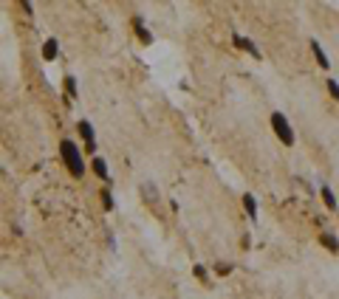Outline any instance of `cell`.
<instances>
[{
    "label": "cell",
    "instance_id": "6da1fadb",
    "mask_svg": "<svg viewBox=\"0 0 339 299\" xmlns=\"http://www.w3.org/2000/svg\"><path fill=\"white\" fill-rule=\"evenodd\" d=\"M59 158H62L65 170L74 175V178H82V175H85V158H82V150H79L77 141L62 138V141H59Z\"/></svg>",
    "mask_w": 339,
    "mask_h": 299
},
{
    "label": "cell",
    "instance_id": "7a4b0ae2",
    "mask_svg": "<svg viewBox=\"0 0 339 299\" xmlns=\"http://www.w3.org/2000/svg\"><path fill=\"white\" fill-rule=\"evenodd\" d=\"M269 122H271V130H274V136L280 138V141L285 144V147H294V144H297V136H294V127H291V122L285 119V113L274 110Z\"/></svg>",
    "mask_w": 339,
    "mask_h": 299
},
{
    "label": "cell",
    "instance_id": "3957f363",
    "mask_svg": "<svg viewBox=\"0 0 339 299\" xmlns=\"http://www.w3.org/2000/svg\"><path fill=\"white\" fill-rule=\"evenodd\" d=\"M77 127H79V136H82V141H85V152H88V155H96V133H93V125L82 119Z\"/></svg>",
    "mask_w": 339,
    "mask_h": 299
},
{
    "label": "cell",
    "instance_id": "277c9868",
    "mask_svg": "<svg viewBox=\"0 0 339 299\" xmlns=\"http://www.w3.org/2000/svg\"><path fill=\"white\" fill-rule=\"evenodd\" d=\"M232 43H235V48H240V51H246L252 59H263V54H260V48L249 40V37H243V34H232Z\"/></svg>",
    "mask_w": 339,
    "mask_h": 299
},
{
    "label": "cell",
    "instance_id": "5b68a950",
    "mask_svg": "<svg viewBox=\"0 0 339 299\" xmlns=\"http://www.w3.org/2000/svg\"><path fill=\"white\" fill-rule=\"evenodd\" d=\"M130 25H133L136 37H139L141 43H150V40H153V34H150V28L144 25V17H141V14H136L133 20H130Z\"/></svg>",
    "mask_w": 339,
    "mask_h": 299
},
{
    "label": "cell",
    "instance_id": "8992f818",
    "mask_svg": "<svg viewBox=\"0 0 339 299\" xmlns=\"http://www.w3.org/2000/svg\"><path fill=\"white\" fill-rule=\"evenodd\" d=\"M311 54H314V59H316V65L319 68H331V59H328V54H325V48L319 46V40H311Z\"/></svg>",
    "mask_w": 339,
    "mask_h": 299
},
{
    "label": "cell",
    "instance_id": "52a82bcc",
    "mask_svg": "<svg viewBox=\"0 0 339 299\" xmlns=\"http://www.w3.org/2000/svg\"><path fill=\"white\" fill-rule=\"evenodd\" d=\"M40 54H43L45 62H51V59H56V54H59V43H56V37H48L43 43V48H40Z\"/></svg>",
    "mask_w": 339,
    "mask_h": 299
},
{
    "label": "cell",
    "instance_id": "ba28073f",
    "mask_svg": "<svg viewBox=\"0 0 339 299\" xmlns=\"http://www.w3.org/2000/svg\"><path fill=\"white\" fill-rule=\"evenodd\" d=\"M90 170H93V175H99L102 181H111V173H108V161H105V158L93 155V158H90Z\"/></svg>",
    "mask_w": 339,
    "mask_h": 299
},
{
    "label": "cell",
    "instance_id": "9c48e42d",
    "mask_svg": "<svg viewBox=\"0 0 339 299\" xmlns=\"http://www.w3.org/2000/svg\"><path fill=\"white\" fill-rule=\"evenodd\" d=\"M240 200H243V209H246L249 220H257V215H260V209H257V198L252 195V192H246V195L240 198Z\"/></svg>",
    "mask_w": 339,
    "mask_h": 299
},
{
    "label": "cell",
    "instance_id": "30bf717a",
    "mask_svg": "<svg viewBox=\"0 0 339 299\" xmlns=\"http://www.w3.org/2000/svg\"><path fill=\"white\" fill-rule=\"evenodd\" d=\"M62 88H65V99H68V102L79 99V85H77V76H71V74H68L65 79H62Z\"/></svg>",
    "mask_w": 339,
    "mask_h": 299
},
{
    "label": "cell",
    "instance_id": "8fae6325",
    "mask_svg": "<svg viewBox=\"0 0 339 299\" xmlns=\"http://www.w3.org/2000/svg\"><path fill=\"white\" fill-rule=\"evenodd\" d=\"M319 195H322V203L328 206V212H337V209H339L337 195H334V189H331V186H319Z\"/></svg>",
    "mask_w": 339,
    "mask_h": 299
},
{
    "label": "cell",
    "instance_id": "7c38bea8",
    "mask_svg": "<svg viewBox=\"0 0 339 299\" xmlns=\"http://www.w3.org/2000/svg\"><path fill=\"white\" fill-rule=\"evenodd\" d=\"M319 243H322V249H328L331 254H339V240L337 234H331V231H325L322 237H319Z\"/></svg>",
    "mask_w": 339,
    "mask_h": 299
},
{
    "label": "cell",
    "instance_id": "4fadbf2b",
    "mask_svg": "<svg viewBox=\"0 0 339 299\" xmlns=\"http://www.w3.org/2000/svg\"><path fill=\"white\" fill-rule=\"evenodd\" d=\"M325 88H328V93H331V99H334V102H339V82L328 76V79H325Z\"/></svg>",
    "mask_w": 339,
    "mask_h": 299
},
{
    "label": "cell",
    "instance_id": "5bb4252c",
    "mask_svg": "<svg viewBox=\"0 0 339 299\" xmlns=\"http://www.w3.org/2000/svg\"><path fill=\"white\" fill-rule=\"evenodd\" d=\"M99 198H102V206H105L108 212H111V209H113V195H111V189H102V192H99Z\"/></svg>",
    "mask_w": 339,
    "mask_h": 299
},
{
    "label": "cell",
    "instance_id": "9a60e30c",
    "mask_svg": "<svg viewBox=\"0 0 339 299\" xmlns=\"http://www.w3.org/2000/svg\"><path fill=\"white\" fill-rule=\"evenodd\" d=\"M192 274L198 276L201 282H209V274H206V268H203V265H195V268H192Z\"/></svg>",
    "mask_w": 339,
    "mask_h": 299
},
{
    "label": "cell",
    "instance_id": "2e32d148",
    "mask_svg": "<svg viewBox=\"0 0 339 299\" xmlns=\"http://www.w3.org/2000/svg\"><path fill=\"white\" fill-rule=\"evenodd\" d=\"M215 271H218L221 276H226V274H232V265H229V263H218V265H215Z\"/></svg>",
    "mask_w": 339,
    "mask_h": 299
},
{
    "label": "cell",
    "instance_id": "e0dca14e",
    "mask_svg": "<svg viewBox=\"0 0 339 299\" xmlns=\"http://www.w3.org/2000/svg\"><path fill=\"white\" fill-rule=\"evenodd\" d=\"M141 192H144V198H150V200H156V189H153V186H141Z\"/></svg>",
    "mask_w": 339,
    "mask_h": 299
}]
</instances>
